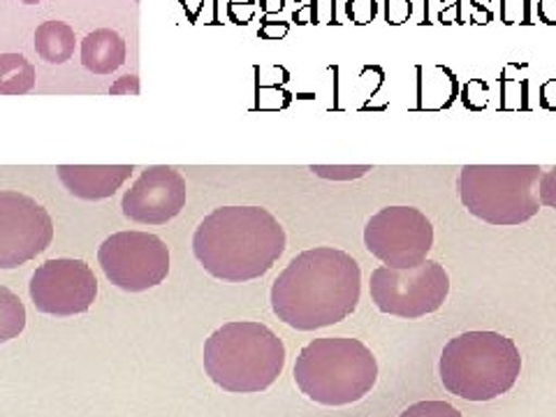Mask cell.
<instances>
[{"label": "cell", "mask_w": 556, "mask_h": 417, "mask_svg": "<svg viewBox=\"0 0 556 417\" xmlns=\"http://www.w3.org/2000/svg\"><path fill=\"white\" fill-rule=\"evenodd\" d=\"M313 172L318 174V177H327V179H355V177H362V174H367L371 167L369 165H357V167H325V165H313L311 167Z\"/></svg>", "instance_id": "cell-19"}, {"label": "cell", "mask_w": 556, "mask_h": 417, "mask_svg": "<svg viewBox=\"0 0 556 417\" xmlns=\"http://www.w3.org/2000/svg\"><path fill=\"white\" fill-rule=\"evenodd\" d=\"M286 251V230L263 206H218L193 235V253L218 281L265 276Z\"/></svg>", "instance_id": "cell-2"}, {"label": "cell", "mask_w": 556, "mask_h": 417, "mask_svg": "<svg viewBox=\"0 0 556 417\" xmlns=\"http://www.w3.org/2000/svg\"><path fill=\"white\" fill-rule=\"evenodd\" d=\"M283 367L286 345L263 323H225L204 343V371L225 392H265Z\"/></svg>", "instance_id": "cell-3"}, {"label": "cell", "mask_w": 556, "mask_h": 417, "mask_svg": "<svg viewBox=\"0 0 556 417\" xmlns=\"http://www.w3.org/2000/svg\"><path fill=\"white\" fill-rule=\"evenodd\" d=\"M22 3H26V5H35V3H40V0H22Z\"/></svg>", "instance_id": "cell-25"}, {"label": "cell", "mask_w": 556, "mask_h": 417, "mask_svg": "<svg viewBox=\"0 0 556 417\" xmlns=\"http://www.w3.org/2000/svg\"><path fill=\"white\" fill-rule=\"evenodd\" d=\"M362 269L357 260L334 247L302 251L271 286L274 316L300 332L332 327L359 304Z\"/></svg>", "instance_id": "cell-1"}, {"label": "cell", "mask_w": 556, "mask_h": 417, "mask_svg": "<svg viewBox=\"0 0 556 417\" xmlns=\"http://www.w3.org/2000/svg\"><path fill=\"white\" fill-rule=\"evenodd\" d=\"M538 198H541V204L556 208V167H552L541 177V184H538Z\"/></svg>", "instance_id": "cell-20"}, {"label": "cell", "mask_w": 556, "mask_h": 417, "mask_svg": "<svg viewBox=\"0 0 556 417\" xmlns=\"http://www.w3.org/2000/svg\"><path fill=\"white\" fill-rule=\"evenodd\" d=\"M541 177L538 165H464L457 193L468 212L484 223L521 225L541 208Z\"/></svg>", "instance_id": "cell-6"}, {"label": "cell", "mask_w": 556, "mask_h": 417, "mask_svg": "<svg viewBox=\"0 0 556 417\" xmlns=\"http://www.w3.org/2000/svg\"><path fill=\"white\" fill-rule=\"evenodd\" d=\"M54 220L20 190H0V269L22 267L51 247Z\"/></svg>", "instance_id": "cell-10"}, {"label": "cell", "mask_w": 556, "mask_h": 417, "mask_svg": "<svg viewBox=\"0 0 556 417\" xmlns=\"http://www.w3.org/2000/svg\"><path fill=\"white\" fill-rule=\"evenodd\" d=\"M26 329V306L10 288L0 286V343H8Z\"/></svg>", "instance_id": "cell-17"}, {"label": "cell", "mask_w": 556, "mask_h": 417, "mask_svg": "<svg viewBox=\"0 0 556 417\" xmlns=\"http://www.w3.org/2000/svg\"><path fill=\"white\" fill-rule=\"evenodd\" d=\"M186 179L169 165H151L142 172L121 202L126 218L142 225H165L181 214Z\"/></svg>", "instance_id": "cell-12"}, {"label": "cell", "mask_w": 556, "mask_h": 417, "mask_svg": "<svg viewBox=\"0 0 556 417\" xmlns=\"http://www.w3.org/2000/svg\"><path fill=\"white\" fill-rule=\"evenodd\" d=\"M28 292L33 306L47 316H79L98 298V278L84 260L56 257L33 271Z\"/></svg>", "instance_id": "cell-11"}, {"label": "cell", "mask_w": 556, "mask_h": 417, "mask_svg": "<svg viewBox=\"0 0 556 417\" xmlns=\"http://www.w3.org/2000/svg\"><path fill=\"white\" fill-rule=\"evenodd\" d=\"M81 63L93 75H112L126 63V42L112 28H98L81 40Z\"/></svg>", "instance_id": "cell-14"}, {"label": "cell", "mask_w": 556, "mask_h": 417, "mask_svg": "<svg viewBox=\"0 0 556 417\" xmlns=\"http://www.w3.org/2000/svg\"><path fill=\"white\" fill-rule=\"evenodd\" d=\"M541 12L547 22H556V0H541Z\"/></svg>", "instance_id": "cell-24"}, {"label": "cell", "mask_w": 556, "mask_h": 417, "mask_svg": "<svg viewBox=\"0 0 556 417\" xmlns=\"http://www.w3.org/2000/svg\"><path fill=\"white\" fill-rule=\"evenodd\" d=\"M521 357L513 339L498 332H464L443 348L441 382L466 402H492L515 388Z\"/></svg>", "instance_id": "cell-5"}, {"label": "cell", "mask_w": 556, "mask_h": 417, "mask_svg": "<svg viewBox=\"0 0 556 417\" xmlns=\"http://www.w3.org/2000/svg\"><path fill=\"white\" fill-rule=\"evenodd\" d=\"M35 86V65L22 54H0V96H26Z\"/></svg>", "instance_id": "cell-16"}, {"label": "cell", "mask_w": 556, "mask_h": 417, "mask_svg": "<svg viewBox=\"0 0 556 417\" xmlns=\"http://www.w3.org/2000/svg\"><path fill=\"white\" fill-rule=\"evenodd\" d=\"M410 16V0H388V20L392 24H402Z\"/></svg>", "instance_id": "cell-22"}, {"label": "cell", "mask_w": 556, "mask_h": 417, "mask_svg": "<svg viewBox=\"0 0 556 417\" xmlns=\"http://www.w3.org/2000/svg\"><path fill=\"white\" fill-rule=\"evenodd\" d=\"M378 380L376 355L359 339L325 337L304 345L294 362V382L323 406L362 402Z\"/></svg>", "instance_id": "cell-4"}, {"label": "cell", "mask_w": 556, "mask_h": 417, "mask_svg": "<svg viewBox=\"0 0 556 417\" xmlns=\"http://www.w3.org/2000/svg\"><path fill=\"white\" fill-rule=\"evenodd\" d=\"M98 263L112 286L144 292L167 278L169 249L161 237L149 232H116L102 241Z\"/></svg>", "instance_id": "cell-9"}, {"label": "cell", "mask_w": 556, "mask_h": 417, "mask_svg": "<svg viewBox=\"0 0 556 417\" xmlns=\"http://www.w3.org/2000/svg\"><path fill=\"white\" fill-rule=\"evenodd\" d=\"M132 174V165H59V179L73 198L108 200Z\"/></svg>", "instance_id": "cell-13"}, {"label": "cell", "mask_w": 556, "mask_h": 417, "mask_svg": "<svg viewBox=\"0 0 556 417\" xmlns=\"http://www.w3.org/2000/svg\"><path fill=\"white\" fill-rule=\"evenodd\" d=\"M399 417H464L447 402H417L408 406Z\"/></svg>", "instance_id": "cell-18"}, {"label": "cell", "mask_w": 556, "mask_h": 417, "mask_svg": "<svg viewBox=\"0 0 556 417\" xmlns=\"http://www.w3.org/2000/svg\"><path fill=\"white\" fill-rule=\"evenodd\" d=\"M112 96H139V77L137 75H126L116 79V84L110 89Z\"/></svg>", "instance_id": "cell-21"}, {"label": "cell", "mask_w": 556, "mask_h": 417, "mask_svg": "<svg viewBox=\"0 0 556 417\" xmlns=\"http://www.w3.org/2000/svg\"><path fill=\"white\" fill-rule=\"evenodd\" d=\"M364 247L392 269L425 263L433 247V225L415 206H386L364 225Z\"/></svg>", "instance_id": "cell-8"}, {"label": "cell", "mask_w": 556, "mask_h": 417, "mask_svg": "<svg viewBox=\"0 0 556 417\" xmlns=\"http://www.w3.org/2000/svg\"><path fill=\"white\" fill-rule=\"evenodd\" d=\"M371 302L388 316L415 320L437 313L450 294V276L437 260L410 269L378 267L369 281Z\"/></svg>", "instance_id": "cell-7"}, {"label": "cell", "mask_w": 556, "mask_h": 417, "mask_svg": "<svg viewBox=\"0 0 556 417\" xmlns=\"http://www.w3.org/2000/svg\"><path fill=\"white\" fill-rule=\"evenodd\" d=\"M75 28L63 22H45L35 30V51L47 63L61 65L75 54Z\"/></svg>", "instance_id": "cell-15"}, {"label": "cell", "mask_w": 556, "mask_h": 417, "mask_svg": "<svg viewBox=\"0 0 556 417\" xmlns=\"http://www.w3.org/2000/svg\"><path fill=\"white\" fill-rule=\"evenodd\" d=\"M351 14L357 22H369L376 14V3L374 0H353L351 3Z\"/></svg>", "instance_id": "cell-23"}]
</instances>
